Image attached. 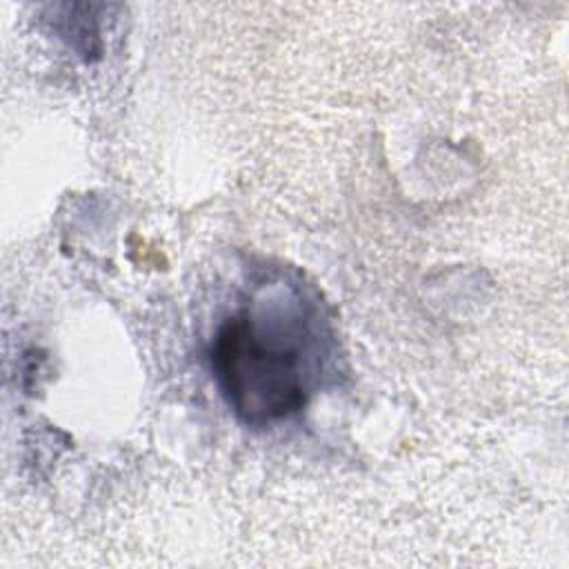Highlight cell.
<instances>
[{
    "label": "cell",
    "mask_w": 569,
    "mask_h": 569,
    "mask_svg": "<svg viewBox=\"0 0 569 569\" xmlns=\"http://www.w3.org/2000/svg\"><path fill=\"white\" fill-rule=\"evenodd\" d=\"M305 329L240 311L227 318L211 342L213 378L233 409L251 425L267 427L298 413L309 398Z\"/></svg>",
    "instance_id": "obj_1"
}]
</instances>
